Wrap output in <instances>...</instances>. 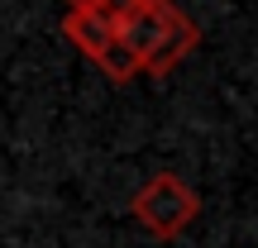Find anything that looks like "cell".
I'll return each mask as SVG.
<instances>
[{
    "mask_svg": "<svg viewBox=\"0 0 258 248\" xmlns=\"http://www.w3.org/2000/svg\"><path fill=\"white\" fill-rule=\"evenodd\" d=\"M120 38L134 48L139 72L144 76H167L201 48V29L191 24L182 5L172 0H134L120 19H115Z\"/></svg>",
    "mask_w": 258,
    "mask_h": 248,
    "instance_id": "1",
    "label": "cell"
},
{
    "mask_svg": "<svg viewBox=\"0 0 258 248\" xmlns=\"http://www.w3.org/2000/svg\"><path fill=\"white\" fill-rule=\"evenodd\" d=\"M129 215H134L153 239H177V234L201 215V196H196L177 172H158V177H148V182L134 191Z\"/></svg>",
    "mask_w": 258,
    "mask_h": 248,
    "instance_id": "2",
    "label": "cell"
},
{
    "mask_svg": "<svg viewBox=\"0 0 258 248\" xmlns=\"http://www.w3.org/2000/svg\"><path fill=\"white\" fill-rule=\"evenodd\" d=\"M62 38L82 57H96L115 38V19L105 15V10H91V5H86V10H67V15H62Z\"/></svg>",
    "mask_w": 258,
    "mask_h": 248,
    "instance_id": "3",
    "label": "cell"
},
{
    "mask_svg": "<svg viewBox=\"0 0 258 248\" xmlns=\"http://www.w3.org/2000/svg\"><path fill=\"white\" fill-rule=\"evenodd\" d=\"M91 62L101 67V72L110 76V81H134V76H144V72H139V57H134V48H129L124 38H120V29H115V38H110V43H105L101 53L91 57Z\"/></svg>",
    "mask_w": 258,
    "mask_h": 248,
    "instance_id": "4",
    "label": "cell"
},
{
    "mask_svg": "<svg viewBox=\"0 0 258 248\" xmlns=\"http://www.w3.org/2000/svg\"><path fill=\"white\" fill-rule=\"evenodd\" d=\"M67 5H72V10H86V5H91V10H105L110 19H120L124 10L134 5V0H67Z\"/></svg>",
    "mask_w": 258,
    "mask_h": 248,
    "instance_id": "5",
    "label": "cell"
}]
</instances>
